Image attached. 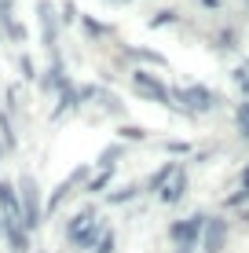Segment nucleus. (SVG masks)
<instances>
[{
  "instance_id": "5701e85b",
  "label": "nucleus",
  "mask_w": 249,
  "mask_h": 253,
  "mask_svg": "<svg viewBox=\"0 0 249 253\" xmlns=\"http://www.w3.org/2000/svg\"><path fill=\"white\" fill-rule=\"evenodd\" d=\"M19 70H22L26 81H37V66H33V59H30V55H19Z\"/></svg>"
},
{
  "instance_id": "ddd939ff",
  "label": "nucleus",
  "mask_w": 249,
  "mask_h": 253,
  "mask_svg": "<svg viewBox=\"0 0 249 253\" xmlns=\"http://www.w3.org/2000/svg\"><path fill=\"white\" fill-rule=\"evenodd\" d=\"M77 22H81V30L84 33H88V37L92 41H110V37H114V26H103V22H96V19H92V15H81V19H77Z\"/></svg>"
},
{
  "instance_id": "2f4dec72",
  "label": "nucleus",
  "mask_w": 249,
  "mask_h": 253,
  "mask_svg": "<svg viewBox=\"0 0 249 253\" xmlns=\"http://www.w3.org/2000/svg\"><path fill=\"white\" fill-rule=\"evenodd\" d=\"M202 4H216V0H202Z\"/></svg>"
},
{
  "instance_id": "7c9ffc66",
  "label": "nucleus",
  "mask_w": 249,
  "mask_h": 253,
  "mask_svg": "<svg viewBox=\"0 0 249 253\" xmlns=\"http://www.w3.org/2000/svg\"><path fill=\"white\" fill-rule=\"evenodd\" d=\"M242 128H246V139H249V125H242Z\"/></svg>"
},
{
  "instance_id": "7ed1b4c3",
  "label": "nucleus",
  "mask_w": 249,
  "mask_h": 253,
  "mask_svg": "<svg viewBox=\"0 0 249 253\" xmlns=\"http://www.w3.org/2000/svg\"><path fill=\"white\" fill-rule=\"evenodd\" d=\"M205 220H209L205 213H191V216H183V220L169 224V242H176V246H198L202 231H205Z\"/></svg>"
},
{
  "instance_id": "dca6fc26",
  "label": "nucleus",
  "mask_w": 249,
  "mask_h": 253,
  "mask_svg": "<svg viewBox=\"0 0 249 253\" xmlns=\"http://www.w3.org/2000/svg\"><path fill=\"white\" fill-rule=\"evenodd\" d=\"M125 154V143H110V147H103L99 151V162H96V169H114V162Z\"/></svg>"
},
{
  "instance_id": "4be33fe9",
  "label": "nucleus",
  "mask_w": 249,
  "mask_h": 253,
  "mask_svg": "<svg viewBox=\"0 0 249 253\" xmlns=\"http://www.w3.org/2000/svg\"><path fill=\"white\" fill-rule=\"evenodd\" d=\"M99 99H103V107H107L114 118H125V107H121V99H117V95H107V92H99Z\"/></svg>"
},
{
  "instance_id": "2eb2a0df",
  "label": "nucleus",
  "mask_w": 249,
  "mask_h": 253,
  "mask_svg": "<svg viewBox=\"0 0 249 253\" xmlns=\"http://www.w3.org/2000/svg\"><path fill=\"white\" fill-rule=\"evenodd\" d=\"M110 180H114V169H99L96 176H88L84 195H103V187H110Z\"/></svg>"
},
{
  "instance_id": "423d86ee",
  "label": "nucleus",
  "mask_w": 249,
  "mask_h": 253,
  "mask_svg": "<svg viewBox=\"0 0 249 253\" xmlns=\"http://www.w3.org/2000/svg\"><path fill=\"white\" fill-rule=\"evenodd\" d=\"M227 239H231V224L224 220V216H209L198 246H202V253H224L227 250Z\"/></svg>"
},
{
  "instance_id": "cd10ccee",
  "label": "nucleus",
  "mask_w": 249,
  "mask_h": 253,
  "mask_svg": "<svg viewBox=\"0 0 249 253\" xmlns=\"http://www.w3.org/2000/svg\"><path fill=\"white\" fill-rule=\"evenodd\" d=\"M176 253H194V246H176Z\"/></svg>"
},
{
  "instance_id": "c85d7f7f",
  "label": "nucleus",
  "mask_w": 249,
  "mask_h": 253,
  "mask_svg": "<svg viewBox=\"0 0 249 253\" xmlns=\"http://www.w3.org/2000/svg\"><path fill=\"white\" fill-rule=\"evenodd\" d=\"M110 4H128V0H110Z\"/></svg>"
},
{
  "instance_id": "6e6552de",
  "label": "nucleus",
  "mask_w": 249,
  "mask_h": 253,
  "mask_svg": "<svg viewBox=\"0 0 249 253\" xmlns=\"http://www.w3.org/2000/svg\"><path fill=\"white\" fill-rule=\"evenodd\" d=\"M187 187H191V176H187V169L179 165V169H176V176H173V180H169L165 187L158 191L161 206H179V202L187 198Z\"/></svg>"
},
{
  "instance_id": "20e7f679",
  "label": "nucleus",
  "mask_w": 249,
  "mask_h": 253,
  "mask_svg": "<svg viewBox=\"0 0 249 253\" xmlns=\"http://www.w3.org/2000/svg\"><path fill=\"white\" fill-rule=\"evenodd\" d=\"M88 172H92V165H77V169L70 172V176H66L63 184H59L55 191H51V198L44 202V216L59 213V209H63V202H66V198L73 195V187H77V184H88Z\"/></svg>"
},
{
  "instance_id": "bb28decb",
  "label": "nucleus",
  "mask_w": 249,
  "mask_h": 253,
  "mask_svg": "<svg viewBox=\"0 0 249 253\" xmlns=\"http://www.w3.org/2000/svg\"><path fill=\"white\" fill-rule=\"evenodd\" d=\"M4 235H7V220L0 216V239H4Z\"/></svg>"
},
{
  "instance_id": "39448f33",
  "label": "nucleus",
  "mask_w": 249,
  "mask_h": 253,
  "mask_svg": "<svg viewBox=\"0 0 249 253\" xmlns=\"http://www.w3.org/2000/svg\"><path fill=\"white\" fill-rule=\"evenodd\" d=\"M37 19H40V41H44L48 55L59 59V19H55V4L51 0H40L37 4Z\"/></svg>"
},
{
  "instance_id": "412c9836",
  "label": "nucleus",
  "mask_w": 249,
  "mask_h": 253,
  "mask_svg": "<svg viewBox=\"0 0 249 253\" xmlns=\"http://www.w3.org/2000/svg\"><path fill=\"white\" fill-rule=\"evenodd\" d=\"M176 15H179V11H173V7H161V11L150 19V30H161V26H173V22H176Z\"/></svg>"
},
{
  "instance_id": "1a4fd4ad",
  "label": "nucleus",
  "mask_w": 249,
  "mask_h": 253,
  "mask_svg": "<svg viewBox=\"0 0 249 253\" xmlns=\"http://www.w3.org/2000/svg\"><path fill=\"white\" fill-rule=\"evenodd\" d=\"M66 88H70V77H66V66H63V59H51V66L44 70V77H40V92H55V95H63Z\"/></svg>"
},
{
  "instance_id": "a878e982",
  "label": "nucleus",
  "mask_w": 249,
  "mask_h": 253,
  "mask_svg": "<svg viewBox=\"0 0 249 253\" xmlns=\"http://www.w3.org/2000/svg\"><path fill=\"white\" fill-rule=\"evenodd\" d=\"M238 121H242V125H249V103H246V107H238Z\"/></svg>"
},
{
  "instance_id": "f8f14e48",
  "label": "nucleus",
  "mask_w": 249,
  "mask_h": 253,
  "mask_svg": "<svg viewBox=\"0 0 249 253\" xmlns=\"http://www.w3.org/2000/svg\"><path fill=\"white\" fill-rule=\"evenodd\" d=\"M77 107H81V88H73V84H70V88H66L63 95H59V107L51 110V121L66 118V114H70V110H77Z\"/></svg>"
},
{
  "instance_id": "b1692460",
  "label": "nucleus",
  "mask_w": 249,
  "mask_h": 253,
  "mask_svg": "<svg viewBox=\"0 0 249 253\" xmlns=\"http://www.w3.org/2000/svg\"><path fill=\"white\" fill-rule=\"evenodd\" d=\"M161 151H169V154H187V151H191V143H183V139H165V143H161Z\"/></svg>"
},
{
  "instance_id": "9b49d317",
  "label": "nucleus",
  "mask_w": 249,
  "mask_h": 253,
  "mask_svg": "<svg viewBox=\"0 0 249 253\" xmlns=\"http://www.w3.org/2000/svg\"><path fill=\"white\" fill-rule=\"evenodd\" d=\"M0 26H4V33L11 41H26V26L22 22H15V15H11V0H0Z\"/></svg>"
},
{
  "instance_id": "4468645a",
  "label": "nucleus",
  "mask_w": 249,
  "mask_h": 253,
  "mask_svg": "<svg viewBox=\"0 0 249 253\" xmlns=\"http://www.w3.org/2000/svg\"><path fill=\"white\" fill-rule=\"evenodd\" d=\"M140 195H143V187H140V184H125V187L110 191L107 202H110V206H125V202H132V198H140Z\"/></svg>"
},
{
  "instance_id": "393cba45",
  "label": "nucleus",
  "mask_w": 249,
  "mask_h": 253,
  "mask_svg": "<svg viewBox=\"0 0 249 253\" xmlns=\"http://www.w3.org/2000/svg\"><path fill=\"white\" fill-rule=\"evenodd\" d=\"M81 15H77V7H73V0H66L63 4V22H77Z\"/></svg>"
},
{
  "instance_id": "f03ea898",
  "label": "nucleus",
  "mask_w": 249,
  "mask_h": 253,
  "mask_svg": "<svg viewBox=\"0 0 249 253\" xmlns=\"http://www.w3.org/2000/svg\"><path fill=\"white\" fill-rule=\"evenodd\" d=\"M132 88L143 95V99H154L158 107H173V95H169L165 81H161L158 74H150V70H132Z\"/></svg>"
},
{
  "instance_id": "c756f323",
  "label": "nucleus",
  "mask_w": 249,
  "mask_h": 253,
  "mask_svg": "<svg viewBox=\"0 0 249 253\" xmlns=\"http://www.w3.org/2000/svg\"><path fill=\"white\" fill-rule=\"evenodd\" d=\"M0 162H4V143H0Z\"/></svg>"
},
{
  "instance_id": "9d476101",
  "label": "nucleus",
  "mask_w": 249,
  "mask_h": 253,
  "mask_svg": "<svg viewBox=\"0 0 249 253\" xmlns=\"http://www.w3.org/2000/svg\"><path fill=\"white\" fill-rule=\"evenodd\" d=\"M176 169H179L176 162H165L158 172H150V176H147V184H143V195H158V191H161V187L169 184V180L176 176Z\"/></svg>"
},
{
  "instance_id": "6ab92c4d",
  "label": "nucleus",
  "mask_w": 249,
  "mask_h": 253,
  "mask_svg": "<svg viewBox=\"0 0 249 253\" xmlns=\"http://www.w3.org/2000/svg\"><path fill=\"white\" fill-rule=\"evenodd\" d=\"M114 250H117V235H114V228H107L99 235V242H96V250H92V253H114Z\"/></svg>"
},
{
  "instance_id": "0eeeda50",
  "label": "nucleus",
  "mask_w": 249,
  "mask_h": 253,
  "mask_svg": "<svg viewBox=\"0 0 249 253\" xmlns=\"http://www.w3.org/2000/svg\"><path fill=\"white\" fill-rule=\"evenodd\" d=\"M0 216L7 224H22V202H19V187L11 180H0Z\"/></svg>"
},
{
  "instance_id": "aec40b11",
  "label": "nucleus",
  "mask_w": 249,
  "mask_h": 253,
  "mask_svg": "<svg viewBox=\"0 0 249 253\" xmlns=\"http://www.w3.org/2000/svg\"><path fill=\"white\" fill-rule=\"evenodd\" d=\"M125 55H128V59H143V63H154V66H161V63H165V59H161L158 51H147V48H128Z\"/></svg>"
},
{
  "instance_id": "f257e3e1",
  "label": "nucleus",
  "mask_w": 249,
  "mask_h": 253,
  "mask_svg": "<svg viewBox=\"0 0 249 253\" xmlns=\"http://www.w3.org/2000/svg\"><path fill=\"white\" fill-rule=\"evenodd\" d=\"M19 202H22V228L26 231H40V224H44V202H40V187L37 180L30 176V172H22L19 176Z\"/></svg>"
},
{
  "instance_id": "f3484780",
  "label": "nucleus",
  "mask_w": 249,
  "mask_h": 253,
  "mask_svg": "<svg viewBox=\"0 0 249 253\" xmlns=\"http://www.w3.org/2000/svg\"><path fill=\"white\" fill-rule=\"evenodd\" d=\"M0 143H4V151H15V128H11V114L7 110H0Z\"/></svg>"
},
{
  "instance_id": "a211bd4d",
  "label": "nucleus",
  "mask_w": 249,
  "mask_h": 253,
  "mask_svg": "<svg viewBox=\"0 0 249 253\" xmlns=\"http://www.w3.org/2000/svg\"><path fill=\"white\" fill-rule=\"evenodd\" d=\"M117 139H121V143H143V139H147V128L143 125H121L117 128Z\"/></svg>"
}]
</instances>
